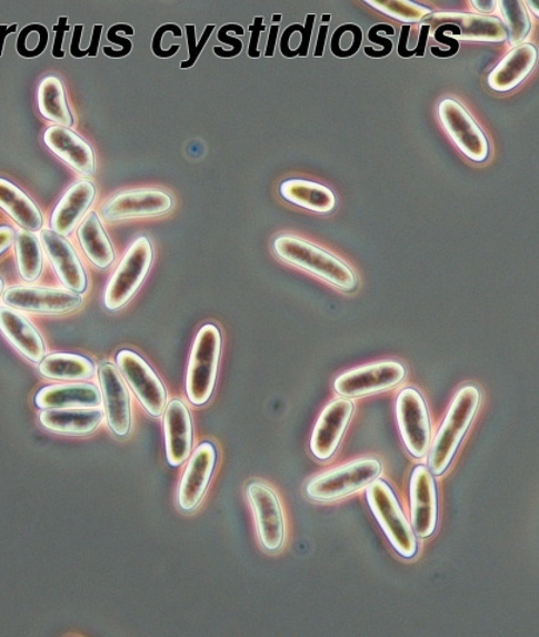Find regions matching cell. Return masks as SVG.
Wrapping results in <instances>:
<instances>
[{
  "label": "cell",
  "mask_w": 539,
  "mask_h": 637,
  "mask_svg": "<svg viewBox=\"0 0 539 637\" xmlns=\"http://www.w3.org/2000/svg\"><path fill=\"white\" fill-rule=\"evenodd\" d=\"M0 209L22 230L38 232L43 227V215L33 200L18 186L0 178Z\"/></svg>",
  "instance_id": "cell-29"
},
{
  "label": "cell",
  "mask_w": 539,
  "mask_h": 637,
  "mask_svg": "<svg viewBox=\"0 0 539 637\" xmlns=\"http://www.w3.org/2000/svg\"><path fill=\"white\" fill-rule=\"evenodd\" d=\"M362 30L353 23L342 24L337 29L330 40V52L336 58H350L361 49Z\"/></svg>",
  "instance_id": "cell-35"
},
{
  "label": "cell",
  "mask_w": 539,
  "mask_h": 637,
  "mask_svg": "<svg viewBox=\"0 0 539 637\" xmlns=\"http://www.w3.org/2000/svg\"><path fill=\"white\" fill-rule=\"evenodd\" d=\"M43 247L36 232L20 230L16 233L17 267L20 278L36 283L43 272Z\"/></svg>",
  "instance_id": "cell-32"
},
{
  "label": "cell",
  "mask_w": 539,
  "mask_h": 637,
  "mask_svg": "<svg viewBox=\"0 0 539 637\" xmlns=\"http://www.w3.org/2000/svg\"><path fill=\"white\" fill-rule=\"evenodd\" d=\"M382 461L368 456L315 476L307 482L308 499L319 502L337 501L361 491L369 482L380 478Z\"/></svg>",
  "instance_id": "cell-5"
},
{
  "label": "cell",
  "mask_w": 539,
  "mask_h": 637,
  "mask_svg": "<svg viewBox=\"0 0 539 637\" xmlns=\"http://www.w3.org/2000/svg\"><path fill=\"white\" fill-rule=\"evenodd\" d=\"M328 31H329V27L327 24L320 27L318 44H316V50H315V57L316 58H320L323 56V49H326V40H327Z\"/></svg>",
  "instance_id": "cell-48"
},
{
  "label": "cell",
  "mask_w": 539,
  "mask_h": 637,
  "mask_svg": "<svg viewBox=\"0 0 539 637\" xmlns=\"http://www.w3.org/2000/svg\"><path fill=\"white\" fill-rule=\"evenodd\" d=\"M433 38L437 40V42L448 44L450 47V50L448 51H442L440 49H437V47H431L430 51L431 53H433L435 57L442 59L451 58L455 57L458 51H460V42H458V40L445 37L443 26L436 27V29L433 30Z\"/></svg>",
  "instance_id": "cell-41"
},
{
  "label": "cell",
  "mask_w": 539,
  "mask_h": 637,
  "mask_svg": "<svg viewBox=\"0 0 539 637\" xmlns=\"http://www.w3.org/2000/svg\"><path fill=\"white\" fill-rule=\"evenodd\" d=\"M216 465L218 449L210 441L200 442L188 459L183 476L178 488V506L181 511H197L210 486Z\"/></svg>",
  "instance_id": "cell-15"
},
{
  "label": "cell",
  "mask_w": 539,
  "mask_h": 637,
  "mask_svg": "<svg viewBox=\"0 0 539 637\" xmlns=\"http://www.w3.org/2000/svg\"><path fill=\"white\" fill-rule=\"evenodd\" d=\"M173 209V198L159 189H141L117 193L100 209L107 223L139 218H157Z\"/></svg>",
  "instance_id": "cell-14"
},
{
  "label": "cell",
  "mask_w": 539,
  "mask_h": 637,
  "mask_svg": "<svg viewBox=\"0 0 539 637\" xmlns=\"http://www.w3.org/2000/svg\"><path fill=\"white\" fill-rule=\"evenodd\" d=\"M78 239L86 257L99 270H107L114 263L117 255L97 212H90L80 223Z\"/></svg>",
  "instance_id": "cell-30"
},
{
  "label": "cell",
  "mask_w": 539,
  "mask_h": 637,
  "mask_svg": "<svg viewBox=\"0 0 539 637\" xmlns=\"http://www.w3.org/2000/svg\"><path fill=\"white\" fill-rule=\"evenodd\" d=\"M47 149L69 165L79 176L89 178L97 169L96 152L76 131L66 127L52 125L43 136Z\"/></svg>",
  "instance_id": "cell-21"
},
{
  "label": "cell",
  "mask_w": 539,
  "mask_h": 637,
  "mask_svg": "<svg viewBox=\"0 0 539 637\" xmlns=\"http://www.w3.org/2000/svg\"><path fill=\"white\" fill-rule=\"evenodd\" d=\"M396 419L408 452L415 459L428 456L431 445L429 410L420 391L408 387L396 399Z\"/></svg>",
  "instance_id": "cell-11"
},
{
  "label": "cell",
  "mask_w": 539,
  "mask_h": 637,
  "mask_svg": "<svg viewBox=\"0 0 539 637\" xmlns=\"http://www.w3.org/2000/svg\"><path fill=\"white\" fill-rule=\"evenodd\" d=\"M381 29L382 23L373 26L372 29L368 31L369 42L381 46V50L379 51L372 49V47H363V52H366V56L370 58H386L390 56V52L395 49L392 40L380 37Z\"/></svg>",
  "instance_id": "cell-39"
},
{
  "label": "cell",
  "mask_w": 539,
  "mask_h": 637,
  "mask_svg": "<svg viewBox=\"0 0 539 637\" xmlns=\"http://www.w3.org/2000/svg\"><path fill=\"white\" fill-rule=\"evenodd\" d=\"M497 6L500 7L502 23L507 29V42L513 47L523 44L531 31V20L525 2L522 0H500Z\"/></svg>",
  "instance_id": "cell-33"
},
{
  "label": "cell",
  "mask_w": 539,
  "mask_h": 637,
  "mask_svg": "<svg viewBox=\"0 0 539 637\" xmlns=\"http://www.w3.org/2000/svg\"><path fill=\"white\" fill-rule=\"evenodd\" d=\"M525 6H527V9H528V7H530V10H531V12L535 13L536 18L539 17V11H538L539 2H538V0H536V2H525Z\"/></svg>",
  "instance_id": "cell-50"
},
{
  "label": "cell",
  "mask_w": 539,
  "mask_h": 637,
  "mask_svg": "<svg viewBox=\"0 0 539 637\" xmlns=\"http://www.w3.org/2000/svg\"><path fill=\"white\" fill-rule=\"evenodd\" d=\"M262 17H256L253 24L248 27V30L251 31V43H249L248 57L252 59L260 58V51L258 49L260 42L261 32L267 30V27L262 24Z\"/></svg>",
  "instance_id": "cell-43"
},
{
  "label": "cell",
  "mask_w": 539,
  "mask_h": 637,
  "mask_svg": "<svg viewBox=\"0 0 539 637\" xmlns=\"http://www.w3.org/2000/svg\"><path fill=\"white\" fill-rule=\"evenodd\" d=\"M120 31H123L124 33H127V36H131V37L134 36L133 27H131L130 24L120 23V24L112 26L111 29L108 30L107 40H108V42L120 44L121 50L114 51L113 49H111V47H104L103 51L106 53V57L119 59V58L128 57L132 52L133 46H132L131 40H128L126 38H120L118 36V33Z\"/></svg>",
  "instance_id": "cell-37"
},
{
  "label": "cell",
  "mask_w": 539,
  "mask_h": 637,
  "mask_svg": "<svg viewBox=\"0 0 539 637\" xmlns=\"http://www.w3.org/2000/svg\"><path fill=\"white\" fill-rule=\"evenodd\" d=\"M69 22V18L60 17L59 23L53 26V32H56V40H53V49H52V57L62 59L64 58L63 51V42L66 32L71 30V27L67 24Z\"/></svg>",
  "instance_id": "cell-42"
},
{
  "label": "cell",
  "mask_w": 539,
  "mask_h": 637,
  "mask_svg": "<svg viewBox=\"0 0 539 637\" xmlns=\"http://www.w3.org/2000/svg\"><path fill=\"white\" fill-rule=\"evenodd\" d=\"M431 29L436 26L455 24L460 29V42L503 43L508 40L502 20L491 16L465 12H431L422 20Z\"/></svg>",
  "instance_id": "cell-19"
},
{
  "label": "cell",
  "mask_w": 539,
  "mask_h": 637,
  "mask_svg": "<svg viewBox=\"0 0 539 637\" xmlns=\"http://www.w3.org/2000/svg\"><path fill=\"white\" fill-rule=\"evenodd\" d=\"M103 405L100 388L87 381H72L46 386L36 395L39 410H59V408H96Z\"/></svg>",
  "instance_id": "cell-24"
},
{
  "label": "cell",
  "mask_w": 539,
  "mask_h": 637,
  "mask_svg": "<svg viewBox=\"0 0 539 637\" xmlns=\"http://www.w3.org/2000/svg\"><path fill=\"white\" fill-rule=\"evenodd\" d=\"M272 250L286 263L311 272L343 292H353L359 285L356 272L346 261L295 235H279L273 240Z\"/></svg>",
  "instance_id": "cell-1"
},
{
  "label": "cell",
  "mask_w": 539,
  "mask_h": 637,
  "mask_svg": "<svg viewBox=\"0 0 539 637\" xmlns=\"http://www.w3.org/2000/svg\"><path fill=\"white\" fill-rule=\"evenodd\" d=\"M471 4L475 6L477 11L481 12V16H487V13H491L497 9L496 0H473Z\"/></svg>",
  "instance_id": "cell-47"
},
{
  "label": "cell",
  "mask_w": 539,
  "mask_h": 637,
  "mask_svg": "<svg viewBox=\"0 0 539 637\" xmlns=\"http://www.w3.org/2000/svg\"><path fill=\"white\" fill-rule=\"evenodd\" d=\"M168 31H171L177 38L183 37V31H181L178 24L167 23L159 27L152 39V52L161 59L172 58L177 56L180 50L179 44L172 46L170 50H163V47H161V40H163L164 33Z\"/></svg>",
  "instance_id": "cell-38"
},
{
  "label": "cell",
  "mask_w": 539,
  "mask_h": 637,
  "mask_svg": "<svg viewBox=\"0 0 539 637\" xmlns=\"http://www.w3.org/2000/svg\"><path fill=\"white\" fill-rule=\"evenodd\" d=\"M221 347L218 326L206 325L200 328L192 345L186 378L187 398L193 406H206L212 398L218 380Z\"/></svg>",
  "instance_id": "cell-4"
},
{
  "label": "cell",
  "mask_w": 539,
  "mask_h": 637,
  "mask_svg": "<svg viewBox=\"0 0 539 637\" xmlns=\"http://www.w3.org/2000/svg\"><path fill=\"white\" fill-rule=\"evenodd\" d=\"M194 30H197V27H194V24L186 26L188 52H190V58H188L186 62L180 63L181 70L191 69V67L198 62L201 51H203L206 44L208 43V40H210L212 32L214 31V26L208 24L206 27L203 36H201L199 42L197 40V31Z\"/></svg>",
  "instance_id": "cell-36"
},
{
  "label": "cell",
  "mask_w": 539,
  "mask_h": 637,
  "mask_svg": "<svg viewBox=\"0 0 539 637\" xmlns=\"http://www.w3.org/2000/svg\"><path fill=\"white\" fill-rule=\"evenodd\" d=\"M163 426L168 466H183L193 449V421L190 408L183 400L172 399L167 404Z\"/></svg>",
  "instance_id": "cell-20"
},
{
  "label": "cell",
  "mask_w": 539,
  "mask_h": 637,
  "mask_svg": "<svg viewBox=\"0 0 539 637\" xmlns=\"http://www.w3.org/2000/svg\"><path fill=\"white\" fill-rule=\"evenodd\" d=\"M481 401V391L473 385H465L455 395L428 452V468L435 476L447 472L473 424Z\"/></svg>",
  "instance_id": "cell-2"
},
{
  "label": "cell",
  "mask_w": 539,
  "mask_h": 637,
  "mask_svg": "<svg viewBox=\"0 0 539 637\" xmlns=\"http://www.w3.org/2000/svg\"><path fill=\"white\" fill-rule=\"evenodd\" d=\"M409 500L410 525L417 538H430L437 528L438 494L435 475L428 466H416L410 474Z\"/></svg>",
  "instance_id": "cell-16"
},
{
  "label": "cell",
  "mask_w": 539,
  "mask_h": 637,
  "mask_svg": "<svg viewBox=\"0 0 539 637\" xmlns=\"http://www.w3.org/2000/svg\"><path fill=\"white\" fill-rule=\"evenodd\" d=\"M281 18H282V17L280 16V13H279V16H278V13H276V16H273L272 19H273V22H275V23H278V22L280 23Z\"/></svg>",
  "instance_id": "cell-52"
},
{
  "label": "cell",
  "mask_w": 539,
  "mask_h": 637,
  "mask_svg": "<svg viewBox=\"0 0 539 637\" xmlns=\"http://www.w3.org/2000/svg\"><path fill=\"white\" fill-rule=\"evenodd\" d=\"M3 291H4V281L2 278H0V298L3 297Z\"/></svg>",
  "instance_id": "cell-51"
},
{
  "label": "cell",
  "mask_w": 539,
  "mask_h": 637,
  "mask_svg": "<svg viewBox=\"0 0 539 637\" xmlns=\"http://www.w3.org/2000/svg\"><path fill=\"white\" fill-rule=\"evenodd\" d=\"M83 30V24L76 26V30H73V37L70 47V52L73 58H80V40H82Z\"/></svg>",
  "instance_id": "cell-45"
},
{
  "label": "cell",
  "mask_w": 539,
  "mask_h": 637,
  "mask_svg": "<svg viewBox=\"0 0 539 637\" xmlns=\"http://www.w3.org/2000/svg\"><path fill=\"white\" fill-rule=\"evenodd\" d=\"M2 298L7 307L22 312L47 315V317L76 312L83 306L82 295L64 287L13 286L3 293Z\"/></svg>",
  "instance_id": "cell-9"
},
{
  "label": "cell",
  "mask_w": 539,
  "mask_h": 637,
  "mask_svg": "<svg viewBox=\"0 0 539 637\" xmlns=\"http://www.w3.org/2000/svg\"><path fill=\"white\" fill-rule=\"evenodd\" d=\"M366 3L383 16L399 20L407 26L421 23L431 13L428 7L412 2V0H367Z\"/></svg>",
  "instance_id": "cell-34"
},
{
  "label": "cell",
  "mask_w": 539,
  "mask_h": 637,
  "mask_svg": "<svg viewBox=\"0 0 539 637\" xmlns=\"http://www.w3.org/2000/svg\"><path fill=\"white\" fill-rule=\"evenodd\" d=\"M366 498L370 511L395 551L403 559L415 558L419 551L417 536L389 482L379 478L369 482L366 487Z\"/></svg>",
  "instance_id": "cell-3"
},
{
  "label": "cell",
  "mask_w": 539,
  "mask_h": 637,
  "mask_svg": "<svg viewBox=\"0 0 539 637\" xmlns=\"http://www.w3.org/2000/svg\"><path fill=\"white\" fill-rule=\"evenodd\" d=\"M97 198V187L89 179L79 180L66 191L51 215V230L64 238L77 230Z\"/></svg>",
  "instance_id": "cell-23"
},
{
  "label": "cell",
  "mask_w": 539,
  "mask_h": 637,
  "mask_svg": "<svg viewBox=\"0 0 539 637\" xmlns=\"http://www.w3.org/2000/svg\"><path fill=\"white\" fill-rule=\"evenodd\" d=\"M330 19H332V16H323L322 17L323 22H329Z\"/></svg>",
  "instance_id": "cell-53"
},
{
  "label": "cell",
  "mask_w": 539,
  "mask_h": 637,
  "mask_svg": "<svg viewBox=\"0 0 539 637\" xmlns=\"http://www.w3.org/2000/svg\"><path fill=\"white\" fill-rule=\"evenodd\" d=\"M437 113L443 130L465 157L475 163H483L489 158L487 136L460 102L451 98L443 99L438 104Z\"/></svg>",
  "instance_id": "cell-12"
},
{
  "label": "cell",
  "mask_w": 539,
  "mask_h": 637,
  "mask_svg": "<svg viewBox=\"0 0 539 637\" xmlns=\"http://www.w3.org/2000/svg\"><path fill=\"white\" fill-rule=\"evenodd\" d=\"M39 240L60 283L73 292L84 293L89 287V279L82 260L69 238L53 232L51 228H44L40 231Z\"/></svg>",
  "instance_id": "cell-18"
},
{
  "label": "cell",
  "mask_w": 539,
  "mask_h": 637,
  "mask_svg": "<svg viewBox=\"0 0 539 637\" xmlns=\"http://www.w3.org/2000/svg\"><path fill=\"white\" fill-rule=\"evenodd\" d=\"M288 203L308 211L327 215L336 209L335 192L329 187L307 179H287L279 189Z\"/></svg>",
  "instance_id": "cell-27"
},
{
  "label": "cell",
  "mask_w": 539,
  "mask_h": 637,
  "mask_svg": "<svg viewBox=\"0 0 539 637\" xmlns=\"http://www.w3.org/2000/svg\"><path fill=\"white\" fill-rule=\"evenodd\" d=\"M117 367L128 387L137 397L143 410L158 419L167 407V390L158 374L132 350H121L117 355Z\"/></svg>",
  "instance_id": "cell-8"
},
{
  "label": "cell",
  "mask_w": 539,
  "mask_h": 637,
  "mask_svg": "<svg viewBox=\"0 0 539 637\" xmlns=\"http://www.w3.org/2000/svg\"><path fill=\"white\" fill-rule=\"evenodd\" d=\"M98 377L107 426L117 438H127L132 431V401L128 386L111 361L99 366Z\"/></svg>",
  "instance_id": "cell-13"
},
{
  "label": "cell",
  "mask_w": 539,
  "mask_h": 637,
  "mask_svg": "<svg viewBox=\"0 0 539 637\" xmlns=\"http://www.w3.org/2000/svg\"><path fill=\"white\" fill-rule=\"evenodd\" d=\"M218 39H219V42H221V43L232 46V49L229 51H226L224 49H221V47L216 46V47H213L214 56H218L219 58H226V59L240 56V53L242 51V47H244V44H242L241 40L229 37V26L228 24L221 27V29L218 32Z\"/></svg>",
  "instance_id": "cell-40"
},
{
  "label": "cell",
  "mask_w": 539,
  "mask_h": 637,
  "mask_svg": "<svg viewBox=\"0 0 539 637\" xmlns=\"http://www.w3.org/2000/svg\"><path fill=\"white\" fill-rule=\"evenodd\" d=\"M104 411L102 408H59V410H42L39 424L46 431L66 436H89L102 426Z\"/></svg>",
  "instance_id": "cell-25"
},
{
  "label": "cell",
  "mask_w": 539,
  "mask_h": 637,
  "mask_svg": "<svg viewBox=\"0 0 539 637\" xmlns=\"http://www.w3.org/2000/svg\"><path fill=\"white\" fill-rule=\"evenodd\" d=\"M0 334L31 364L39 365L44 359V339L22 311L7 306L0 307Z\"/></svg>",
  "instance_id": "cell-22"
},
{
  "label": "cell",
  "mask_w": 539,
  "mask_h": 637,
  "mask_svg": "<svg viewBox=\"0 0 539 637\" xmlns=\"http://www.w3.org/2000/svg\"><path fill=\"white\" fill-rule=\"evenodd\" d=\"M38 370L44 379L63 384L91 380L98 374L97 366L90 358L69 352L47 355L40 361Z\"/></svg>",
  "instance_id": "cell-28"
},
{
  "label": "cell",
  "mask_w": 539,
  "mask_h": 637,
  "mask_svg": "<svg viewBox=\"0 0 539 637\" xmlns=\"http://www.w3.org/2000/svg\"><path fill=\"white\" fill-rule=\"evenodd\" d=\"M18 30V24L13 23L12 26H0V57L3 56L6 38L11 36V33Z\"/></svg>",
  "instance_id": "cell-49"
},
{
  "label": "cell",
  "mask_w": 539,
  "mask_h": 637,
  "mask_svg": "<svg viewBox=\"0 0 539 637\" xmlns=\"http://www.w3.org/2000/svg\"><path fill=\"white\" fill-rule=\"evenodd\" d=\"M246 492L261 547L269 554L279 553L286 539V519L279 496L259 480L249 481Z\"/></svg>",
  "instance_id": "cell-10"
},
{
  "label": "cell",
  "mask_w": 539,
  "mask_h": 637,
  "mask_svg": "<svg viewBox=\"0 0 539 637\" xmlns=\"http://www.w3.org/2000/svg\"><path fill=\"white\" fill-rule=\"evenodd\" d=\"M153 261L151 240L140 237L128 248L117 270L108 280L104 291V306L108 311H120L130 303L141 285L144 283Z\"/></svg>",
  "instance_id": "cell-6"
},
{
  "label": "cell",
  "mask_w": 539,
  "mask_h": 637,
  "mask_svg": "<svg viewBox=\"0 0 539 637\" xmlns=\"http://www.w3.org/2000/svg\"><path fill=\"white\" fill-rule=\"evenodd\" d=\"M353 414L355 404L347 398L335 399L323 407L309 441L316 459L327 461L333 458Z\"/></svg>",
  "instance_id": "cell-17"
},
{
  "label": "cell",
  "mask_w": 539,
  "mask_h": 637,
  "mask_svg": "<svg viewBox=\"0 0 539 637\" xmlns=\"http://www.w3.org/2000/svg\"><path fill=\"white\" fill-rule=\"evenodd\" d=\"M537 62L538 50L535 44L523 43L515 47L489 73L490 89L497 92L517 89L536 69Z\"/></svg>",
  "instance_id": "cell-26"
},
{
  "label": "cell",
  "mask_w": 539,
  "mask_h": 637,
  "mask_svg": "<svg viewBox=\"0 0 539 637\" xmlns=\"http://www.w3.org/2000/svg\"><path fill=\"white\" fill-rule=\"evenodd\" d=\"M407 368L396 360H381L376 364L353 368L337 377L333 390L339 397L357 399L381 394L402 384Z\"/></svg>",
  "instance_id": "cell-7"
},
{
  "label": "cell",
  "mask_w": 539,
  "mask_h": 637,
  "mask_svg": "<svg viewBox=\"0 0 539 637\" xmlns=\"http://www.w3.org/2000/svg\"><path fill=\"white\" fill-rule=\"evenodd\" d=\"M38 106L42 117L49 122L70 129L73 117L67 102L66 90L58 77H46L39 84Z\"/></svg>",
  "instance_id": "cell-31"
},
{
  "label": "cell",
  "mask_w": 539,
  "mask_h": 637,
  "mask_svg": "<svg viewBox=\"0 0 539 637\" xmlns=\"http://www.w3.org/2000/svg\"><path fill=\"white\" fill-rule=\"evenodd\" d=\"M16 241V231L10 226H0V255L4 253Z\"/></svg>",
  "instance_id": "cell-44"
},
{
  "label": "cell",
  "mask_w": 539,
  "mask_h": 637,
  "mask_svg": "<svg viewBox=\"0 0 539 637\" xmlns=\"http://www.w3.org/2000/svg\"><path fill=\"white\" fill-rule=\"evenodd\" d=\"M280 27L278 24H273L271 27V32H269L268 43L266 49V57L272 58L275 56L276 42H278Z\"/></svg>",
  "instance_id": "cell-46"
}]
</instances>
